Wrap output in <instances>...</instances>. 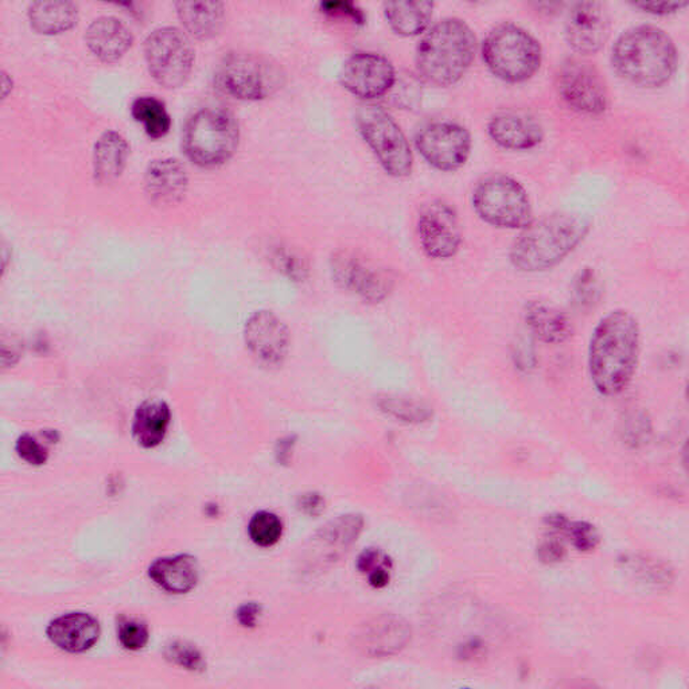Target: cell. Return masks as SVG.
I'll return each mask as SVG.
<instances>
[{"mask_svg": "<svg viewBox=\"0 0 689 689\" xmlns=\"http://www.w3.org/2000/svg\"><path fill=\"white\" fill-rule=\"evenodd\" d=\"M369 580H371V585L376 588H381L387 586L388 582H390V574H388L387 569L383 567L373 568L371 576H369Z\"/></svg>", "mask_w": 689, "mask_h": 689, "instance_id": "47", "label": "cell"}, {"mask_svg": "<svg viewBox=\"0 0 689 689\" xmlns=\"http://www.w3.org/2000/svg\"><path fill=\"white\" fill-rule=\"evenodd\" d=\"M688 2H644L635 3V8L641 9L649 14L668 16L685 9Z\"/></svg>", "mask_w": 689, "mask_h": 689, "instance_id": "44", "label": "cell"}, {"mask_svg": "<svg viewBox=\"0 0 689 689\" xmlns=\"http://www.w3.org/2000/svg\"><path fill=\"white\" fill-rule=\"evenodd\" d=\"M512 360L517 371L531 373L537 366L535 340L531 336L520 337L512 349Z\"/></svg>", "mask_w": 689, "mask_h": 689, "instance_id": "36", "label": "cell"}, {"mask_svg": "<svg viewBox=\"0 0 689 689\" xmlns=\"http://www.w3.org/2000/svg\"><path fill=\"white\" fill-rule=\"evenodd\" d=\"M144 58L156 83L168 90L185 85L194 66L189 37L172 27L156 29L147 37Z\"/></svg>", "mask_w": 689, "mask_h": 689, "instance_id": "10", "label": "cell"}, {"mask_svg": "<svg viewBox=\"0 0 689 689\" xmlns=\"http://www.w3.org/2000/svg\"><path fill=\"white\" fill-rule=\"evenodd\" d=\"M119 640L125 649L140 650L148 642L147 626L137 621H125L119 628Z\"/></svg>", "mask_w": 689, "mask_h": 689, "instance_id": "39", "label": "cell"}, {"mask_svg": "<svg viewBox=\"0 0 689 689\" xmlns=\"http://www.w3.org/2000/svg\"><path fill=\"white\" fill-rule=\"evenodd\" d=\"M641 352V330L637 318L626 310L605 316L588 343V373L604 397H617L635 379Z\"/></svg>", "mask_w": 689, "mask_h": 689, "instance_id": "1", "label": "cell"}, {"mask_svg": "<svg viewBox=\"0 0 689 689\" xmlns=\"http://www.w3.org/2000/svg\"><path fill=\"white\" fill-rule=\"evenodd\" d=\"M166 656L168 660L178 664V666L191 670L203 669L204 660L202 654L191 645L175 642L167 648Z\"/></svg>", "mask_w": 689, "mask_h": 689, "instance_id": "38", "label": "cell"}, {"mask_svg": "<svg viewBox=\"0 0 689 689\" xmlns=\"http://www.w3.org/2000/svg\"><path fill=\"white\" fill-rule=\"evenodd\" d=\"M323 500L318 496V494H309L304 498V510L309 511L310 513H315L316 510H322Z\"/></svg>", "mask_w": 689, "mask_h": 689, "instance_id": "48", "label": "cell"}, {"mask_svg": "<svg viewBox=\"0 0 689 689\" xmlns=\"http://www.w3.org/2000/svg\"><path fill=\"white\" fill-rule=\"evenodd\" d=\"M609 34L610 17L603 3H576L568 11L566 39L575 52L579 54L599 52L609 39Z\"/></svg>", "mask_w": 689, "mask_h": 689, "instance_id": "17", "label": "cell"}, {"mask_svg": "<svg viewBox=\"0 0 689 689\" xmlns=\"http://www.w3.org/2000/svg\"><path fill=\"white\" fill-rule=\"evenodd\" d=\"M477 39L465 21L446 18L424 34L417 48L419 76L435 86H451L472 66Z\"/></svg>", "mask_w": 689, "mask_h": 689, "instance_id": "4", "label": "cell"}, {"mask_svg": "<svg viewBox=\"0 0 689 689\" xmlns=\"http://www.w3.org/2000/svg\"><path fill=\"white\" fill-rule=\"evenodd\" d=\"M181 23L193 39L208 41L215 39L224 28L225 8L222 2H178Z\"/></svg>", "mask_w": 689, "mask_h": 689, "instance_id": "25", "label": "cell"}, {"mask_svg": "<svg viewBox=\"0 0 689 689\" xmlns=\"http://www.w3.org/2000/svg\"><path fill=\"white\" fill-rule=\"evenodd\" d=\"M78 6L64 0L35 2L30 6L29 20L31 28L40 34H61L78 23Z\"/></svg>", "mask_w": 689, "mask_h": 689, "instance_id": "28", "label": "cell"}, {"mask_svg": "<svg viewBox=\"0 0 689 689\" xmlns=\"http://www.w3.org/2000/svg\"><path fill=\"white\" fill-rule=\"evenodd\" d=\"M651 434H654V425L647 411L633 407L624 413L619 435L626 446L633 450L647 446Z\"/></svg>", "mask_w": 689, "mask_h": 689, "instance_id": "34", "label": "cell"}, {"mask_svg": "<svg viewBox=\"0 0 689 689\" xmlns=\"http://www.w3.org/2000/svg\"><path fill=\"white\" fill-rule=\"evenodd\" d=\"M542 47L527 30L513 23L498 24L482 43L489 71L506 83H524L542 65Z\"/></svg>", "mask_w": 689, "mask_h": 689, "instance_id": "6", "label": "cell"}, {"mask_svg": "<svg viewBox=\"0 0 689 689\" xmlns=\"http://www.w3.org/2000/svg\"><path fill=\"white\" fill-rule=\"evenodd\" d=\"M536 553L538 561L544 563V565L549 566L562 563L566 559L567 556V549L565 547V544L556 541V538H547V541L538 544Z\"/></svg>", "mask_w": 689, "mask_h": 689, "instance_id": "41", "label": "cell"}, {"mask_svg": "<svg viewBox=\"0 0 689 689\" xmlns=\"http://www.w3.org/2000/svg\"><path fill=\"white\" fill-rule=\"evenodd\" d=\"M100 625L85 613H71L54 619L48 628V637L55 647L71 654L91 649L99 640Z\"/></svg>", "mask_w": 689, "mask_h": 689, "instance_id": "23", "label": "cell"}, {"mask_svg": "<svg viewBox=\"0 0 689 689\" xmlns=\"http://www.w3.org/2000/svg\"><path fill=\"white\" fill-rule=\"evenodd\" d=\"M556 90L563 102L579 114L603 115L609 106L605 80L592 62L567 59L556 72Z\"/></svg>", "mask_w": 689, "mask_h": 689, "instance_id": "11", "label": "cell"}, {"mask_svg": "<svg viewBox=\"0 0 689 689\" xmlns=\"http://www.w3.org/2000/svg\"><path fill=\"white\" fill-rule=\"evenodd\" d=\"M340 81L353 96L374 100L392 91L397 84V71L384 55L360 52L343 62Z\"/></svg>", "mask_w": 689, "mask_h": 689, "instance_id": "15", "label": "cell"}, {"mask_svg": "<svg viewBox=\"0 0 689 689\" xmlns=\"http://www.w3.org/2000/svg\"><path fill=\"white\" fill-rule=\"evenodd\" d=\"M148 575L163 590L185 594L197 585L198 565L191 555L167 556L155 561L150 566Z\"/></svg>", "mask_w": 689, "mask_h": 689, "instance_id": "24", "label": "cell"}, {"mask_svg": "<svg viewBox=\"0 0 689 689\" xmlns=\"http://www.w3.org/2000/svg\"><path fill=\"white\" fill-rule=\"evenodd\" d=\"M378 407L385 417L404 424L421 425L430 423L434 418V411L428 403L398 394L380 397Z\"/></svg>", "mask_w": 689, "mask_h": 689, "instance_id": "31", "label": "cell"}, {"mask_svg": "<svg viewBox=\"0 0 689 689\" xmlns=\"http://www.w3.org/2000/svg\"><path fill=\"white\" fill-rule=\"evenodd\" d=\"M133 116L136 122L143 124L148 136L154 140L165 136L172 127V119L168 115L165 103L154 96L137 97L133 103Z\"/></svg>", "mask_w": 689, "mask_h": 689, "instance_id": "32", "label": "cell"}, {"mask_svg": "<svg viewBox=\"0 0 689 689\" xmlns=\"http://www.w3.org/2000/svg\"><path fill=\"white\" fill-rule=\"evenodd\" d=\"M17 453L30 465L41 466L48 461V451L33 436L22 435L17 442Z\"/></svg>", "mask_w": 689, "mask_h": 689, "instance_id": "40", "label": "cell"}, {"mask_svg": "<svg viewBox=\"0 0 689 689\" xmlns=\"http://www.w3.org/2000/svg\"><path fill=\"white\" fill-rule=\"evenodd\" d=\"M566 534L572 537L574 547L584 553L595 549L599 543L598 531L590 523L569 522Z\"/></svg>", "mask_w": 689, "mask_h": 689, "instance_id": "37", "label": "cell"}, {"mask_svg": "<svg viewBox=\"0 0 689 689\" xmlns=\"http://www.w3.org/2000/svg\"><path fill=\"white\" fill-rule=\"evenodd\" d=\"M325 14L352 18L356 23H364V16L357 10L352 3L348 2H328L322 3Z\"/></svg>", "mask_w": 689, "mask_h": 689, "instance_id": "43", "label": "cell"}, {"mask_svg": "<svg viewBox=\"0 0 689 689\" xmlns=\"http://www.w3.org/2000/svg\"><path fill=\"white\" fill-rule=\"evenodd\" d=\"M474 210L493 227L524 229L532 223V204L525 187L504 174L491 175L475 187Z\"/></svg>", "mask_w": 689, "mask_h": 689, "instance_id": "9", "label": "cell"}, {"mask_svg": "<svg viewBox=\"0 0 689 689\" xmlns=\"http://www.w3.org/2000/svg\"><path fill=\"white\" fill-rule=\"evenodd\" d=\"M544 523H546L547 527L551 529L566 532L569 520L565 515H561V513H553V515H548L544 518Z\"/></svg>", "mask_w": 689, "mask_h": 689, "instance_id": "46", "label": "cell"}, {"mask_svg": "<svg viewBox=\"0 0 689 689\" xmlns=\"http://www.w3.org/2000/svg\"><path fill=\"white\" fill-rule=\"evenodd\" d=\"M171 410L163 402H146L137 409L134 418L133 434L141 446L153 449L165 440Z\"/></svg>", "mask_w": 689, "mask_h": 689, "instance_id": "29", "label": "cell"}, {"mask_svg": "<svg viewBox=\"0 0 689 689\" xmlns=\"http://www.w3.org/2000/svg\"><path fill=\"white\" fill-rule=\"evenodd\" d=\"M626 572L635 576L636 579L642 582L659 590H666L673 585V568L668 563L656 557L644 555H625L619 559Z\"/></svg>", "mask_w": 689, "mask_h": 689, "instance_id": "30", "label": "cell"}, {"mask_svg": "<svg viewBox=\"0 0 689 689\" xmlns=\"http://www.w3.org/2000/svg\"><path fill=\"white\" fill-rule=\"evenodd\" d=\"M247 348L260 364L279 367L290 348L287 326L271 311H258L250 317L244 329Z\"/></svg>", "mask_w": 689, "mask_h": 689, "instance_id": "16", "label": "cell"}, {"mask_svg": "<svg viewBox=\"0 0 689 689\" xmlns=\"http://www.w3.org/2000/svg\"><path fill=\"white\" fill-rule=\"evenodd\" d=\"M415 146L423 160L436 171H459L472 153V136L459 123L432 122L415 136Z\"/></svg>", "mask_w": 689, "mask_h": 689, "instance_id": "12", "label": "cell"}, {"mask_svg": "<svg viewBox=\"0 0 689 689\" xmlns=\"http://www.w3.org/2000/svg\"><path fill=\"white\" fill-rule=\"evenodd\" d=\"M611 61L619 76L631 84L659 88L669 83L678 71L679 54L666 31L642 24L619 35Z\"/></svg>", "mask_w": 689, "mask_h": 689, "instance_id": "3", "label": "cell"}, {"mask_svg": "<svg viewBox=\"0 0 689 689\" xmlns=\"http://www.w3.org/2000/svg\"><path fill=\"white\" fill-rule=\"evenodd\" d=\"M362 140L381 167L394 178L409 177L413 166L410 142L394 119L379 105H361L356 114Z\"/></svg>", "mask_w": 689, "mask_h": 689, "instance_id": "8", "label": "cell"}, {"mask_svg": "<svg viewBox=\"0 0 689 689\" xmlns=\"http://www.w3.org/2000/svg\"><path fill=\"white\" fill-rule=\"evenodd\" d=\"M286 73L277 61L265 54L230 52L220 61L216 84L228 96L243 102H259L279 92Z\"/></svg>", "mask_w": 689, "mask_h": 689, "instance_id": "7", "label": "cell"}, {"mask_svg": "<svg viewBox=\"0 0 689 689\" xmlns=\"http://www.w3.org/2000/svg\"><path fill=\"white\" fill-rule=\"evenodd\" d=\"M128 158V143L115 131H106L93 152V173L100 184L114 183L121 177Z\"/></svg>", "mask_w": 689, "mask_h": 689, "instance_id": "26", "label": "cell"}, {"mask_svg": "<svg viewBox=\"0 0 689 689\" xmlns=\"http://www.w3.org/2000/svg\"><path fill=\"white\" fill-rule=\"evenodd\" d=\"M434 8L432 2H387L384 17L398 35L417 37L429 29Z\"/></svg>", "mask_w": 689, "mask_h": 689, "instance_id": "27", "label": "cell"}, {"mask_svg": "<svg viewBox=\"0 0 689 689\" xmlns=\"http://www.w3.org/2000/svg\"><path fill=\"white\" fill-rule=\"evenodd\" d=\"M239 143V123L228 110L203 109L185 124L184 152L199 167L216 168L225 165L237 152Z\"/></svg>", "mask_w": 689, "mask_h": 689, "instance_id": "5", "label": "cell"}, {"mask_svg": "<svg viewBox=\"0 0 689 689\" xmlns=\"http://www.w3.org/2000/svg\"><path fill=\"white\" fill-rule=\"evenodd\" d=\"M523 317L529 336L536 341L561 344L573 336V325L566 312L546 300H529L524 306Z\"/></svg>", "mask_w": 689, "mask_h": 689, "instance_id": "21", "label": "cell"}, {"mask_svg": "<svg viewBox=\"0 0 689 689\" xmlns=\"http://www.w3.org/2000/svg\"><path fill=\"white\" fill-rule=\"evenodd\" d=\"M250 541L256 546L268 548L275 546L284 534V524L274 513L259 512L250 520L248 525Z\"/></svg>", "mask_w": 689, "mask_h": 689, "instance_id": "35", "label": "cell"}, {"mask_svg": "<svg viewBox=\"0 0 689 689\" xmlns=\"http://www.w3.org/2000/svg\"><path fill=\"white\" fill-rule=\"evenodd\" d=\"M144 185L150 199L158 205L177 204L185 197L189 177L183 163L173 158L155 160L150 163Z\"/></svg>", "mask_w": 689, "mask_h": 689, "instance_id": "20", "label": "cell"}, {"mask_svg": "<svg viewBox=\"0 0 689 689\" xmlns=\"http://www.w3.org/2000/svg\"><path fill=\"white\" fill-rule=\"evenodd\" d=\"M85 41L88 48L100 61L112 64L128 52L133 45V34L117 18L102 17L88 27Z\"/></svg>", "mask_w": 689, "mask_h": 689, "instance_id": "22", "label": "cell"}, {"mask_svg": "<svg viewBox=\"0 0 689 689\" xmlns=\"http://www.w3.org/2000/svg\"><path fill=\"white\" fill-rule=\"evenodd\" d=\"M419 241L431 259L454 258L461 248L462 229L459 213L442 199L425 204L418 218Z\"/></svg>", "mask_w": 689, "mask_h": 689, "instance_id": "13", "label": "cell"}, {"mask_svg": "<svg viewBox=\"0 0 689 689\" xmlns=\"http://www.w3.org/2000/svg\"><path fill=\"white\" fill-rule=\"evenodd\" d=\"M604 297V285L592 267L582 268L573 280L572 299L580 311L594 310Z\"/></svg>", "mask_w": 689, "mask_h": 689, "instance_id": "33", "label": "cell"}, {"mask_svg": "<svg viewBox=\"0 0 689 689\" xmlns=\"http://www.w3.org/2000/svg\"><path fill=\"white\" fill-rule=\"evenodd\" d=\"M331 275L342 290L352 292L367 304H380L391 296L390 274L369 265L353 253L340 250L330 260Z\"/></svg>", "mask_w": 689, "mask_h": 689, "instance_id": "14", "label": "cell"}, {"mask_svg": "<svg viewBox=\"0 0 689 689\" xmlns=\"http://www.w3.org/2000/svg\"><path fill=\"white\" fill-rule=\"evenodd\" d=\"M590 220L579 213L557 212L532 220L512 244L513 267L523 272H543L561 265L590 232Z\"/></svg>", "mask_w": 689, "mask_h": 689, "instance_id": "2", "label": "cell"}, {"mask_svg": "<svg viewBox=\"0 0 689 689\" xmlns=\"http://www.w3.org/2000/svg\"><path fill=\"white\" fill-rule=\"evenodd\" d=\"M259 607L254 604L243 606L239 611V621L244 626H255L256 619H258Z\"/></svg>", "mask_w": 689, "mask_h": 689, "instance_id": "45", "label": "cell"}, {"mask_svg": "<svg viewBox=\"0 0 689 689\" xmlns=\"http://www.w3.org/2000/svg\"><path fill=\"white\" fill-rule=\"evenodd\" d=\"M275 258H277L281 271L286 272L288 277L296 280L305 279L307 274V267L304 260H300L299 256L290 253H280L279 250L278 255L275 256Z\"/></svg>", "mask_w": 689, "mask_h": 689, "instance_id": "42", "label": "cell"}, {"mask_svg": "<svg viewBox=\"0 0 689 689\" xmlns=\"http://www.w3.org/2000/svg\"><path fill=\"white\" fill-rule=\"evenodd\" d=\"M492 141L506 150H529L541 144L544 137L542 124L522 111H500L487 124Z\"/></svg>", "mask_w": 689, "mask_h": 689, "instance_id": "18", "label": "cell"}, {"mask_svg": "<svg viewBox=\"0 0 689 689\" xmlns=\"http://www.w3.org/2000/svg\"><path fill=\"white\" fill-rule=\"evenodd\" d=\"M359 647L366 655L387 657L399 654L411 641V626L403 618L384 614L362 628Z\"/></svg>", "mask_w": 689, "mask_h": 689, "instance_id": "19", "label": "cell"}]
</instances>
